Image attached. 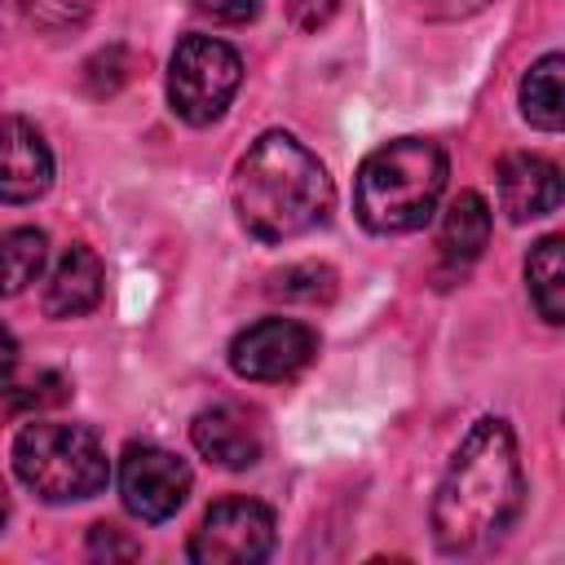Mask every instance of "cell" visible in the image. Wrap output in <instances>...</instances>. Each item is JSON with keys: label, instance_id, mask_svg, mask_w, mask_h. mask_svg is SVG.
<instances>
[{"label": "cell", "instance_id": "1", "mask_svg": "<svg viewBox=\"0 0 565 565\" xmlns=\"http://www.w3.org/2000/svg\"><path fill=\"white\" fill-rule=\"evenodd\" d=\"M525 499V477L516 459V437L503 419L486 415L459 441L437 494H433V539L450 556L481 552L503 539Z\"/></svg>", "mask_w": 565, "mask_h": 565}, {"label": "cell", "instance_id": "2", "mask_svg": "<svg viewBox=\"0 0 565 565\" xmlns=\"http://www.w3.org/2000/svg\"><path fill=\"white\" fill-rule=\"evenodd\" d=\"M335 190L327 168L291 132H260L234 172V207L252 238L287 243L331 216Z\"/></svg>", "mask_w": 565, "mask_h": 565}, {"label": "cell", "instance_id": "3", "mask_svg": "<svg viewBox=\"0 0 565 565\" xmlns=\"http://www.w3.org/2000/svg\"><path fill=\"white\" fill-rule=\"evenodd\" d=\"M446 190V150L428 137H397L375 146L353 181L358 221L371 234L424 230Z\"/></svg>", "mask_w": 565, "mask_h": 565}, {"label": "cell", "instance_id": "4", "mask_svg": "<svg viewBox=\"0 0 565 565\" xmlns=\"http://www.w3.org/2000/svg\"><path fill=\"white\" fill-rule=\"evenodd\" d=\"M13 472L44 503H75V499H93L106 490L110 459L93 428L62 424V419H35L13 441Z\"/></svg>", "mask_w": 565, "mask_h": 565}, {"label": "cell", "instance_id": "5", "mask_svg": "<svg viewBox=\"0 0 565 565\" xmlns=\"http://www.w3.org/2000/svg\"><path fill=\"white\" fill-rule=\"evenodd\" d=\"M243 84V57L212 35H185L168 62V102L172 115L203 128L225 115Z\"/></svg>", "mask_w": 565, "mask_h": 565}, {"label": "cell", "instance_id": "6", "mask_svg": "<svg viewBox=\"0 0 565 565\" xmlns=\"http://www.w3.org/2000/svg\"><path fill=\"white\" fill-rule=\"evenodd\" d=\"M274 552V512L260 499H221L190 534V561L199 565H252Z\"/></svg>", "mask_w": 565, "mask_h": 565}, {"label": "cell", "instance_id": "7", "mask_svg": "<svg viewBox=\"0 0 565 565\" xmlns=\"http://www.w3.org/2000/svg\"><path fill=\"white\" fill-rule=\"evenodd\" d=\"M318 353V335L296 318H260L243 327L230 344V366L243 380L274 384L300 375Z\"/></svg>", "mask_w": 565, "mask_h": 565}, {"label": "cell", "instance_id": "8", "mask_svg": "<svg viewBox=\"0 0 565 565\" xmlns=\"http://www.w3.org/2000/svg\"><path fill=\"white\" fill-rule=\"evenodd\" d=\"M190 468L163 446H128L119 459V494L124 508L141 521H168L190 499Z\"/></svg>", "mask_w": 565, "mask_h": 565}, {"label": "cell", "instance_id": "9", "mask_svg": "<svg viewBox=\"0 0 565 565\" xmlns=\"http://www.w3.org/2000/svg\"><path fill=\"white\" fill-rule=\"evenodd\" d=\"M53 185V154L35 124L0 115V203H35Z\"/></svg>", "mask_w": 565, "mask_h": 565}, {"label": "cell", "instance_id": "10", "mask_svg": "<svg viewBox=\"0 0 565 565\" xmlns=\"http://www.w3.org/2000/svg\"><path fill=\"white\" fill-rule=\"evenodd\" d=\"M499 207L508 221H534L561 207V168L543 154H503L494 168Z\"/></svg>", "mask_w": 565, "mask_h": 565}, {"label": "cell", "instance_id": "11", "mask_svg": "<svg viewBox=\"0 0 565 565\" xmlns=\"http://www.w3.org/2000/svg\"><path fill=\"white\" fill-rule=\"evenodd\" d=\"M102 282H106V274H102L97 252L84 243H71L53 260L44 291H40V305L49 318H79L102 300Z\"/></svg>", "mask_w": 565, "mask_h": 565}, {"label": "cell", "instance_id": "12", "mask_svg": "<svg viewBox=\"0 0 565 565\" xmlns=\"http://www.w3.org/2000/svg\"><path fill=\"white\" fill-rule=\"evenodd\" d=\"M190 437H194V450L203 459H212L216 468H252L260 459V433L256 424L247 419V411L230 406V402H216L207 411L194 415L190 424Z\"/></svg>", "mask_w": 565, "mask_h": 565}, {"label": "cell", "instance_id": "13", "mask_svg": "<svg viewBox=\"0 0 565 565\" xmlns=\"http://www.w3.org/2000/svg\"><path fill=\"white\" fill-rule=\"evenodd\" d=\"M490 243V207L477 190H463L446 203L441 225H437V247L446 265H472Z\"/></svg>", "mask_w": 565, "mask_h": 565}, {"label": "cell", "instance_id": "14", "mask_svg": "<svg viewBox=\"0 0 565 565\" xmlns=\"http://www.w3.org/2000/svg\"><path fill=\"white\" fill-rule=\"evenodd\" d=\"M561 71H565V57L561 53H547L539 57L525 79H521V115L543 128V132H556L565 124V88H561Z\"/></svg>", "mask_w": 565, "mask_h": 565}, {"label": "cell", "instance_id": "15", "mask_svg": "<svg viewBox=\"0 0 565 565\" xmlns=\"http://www.w3.org/2000/svg\"><path fill=\"white\" fill-rule=\"evenodd\" d=\"M525 282H530V300L547 322L565 318V238L547 234L530 260H525Z\"/></svg>", "mask_w": 565, "mask_h": 565}, {"label": "cell", "instance_id": "16", "mask_svg": "<svg viewBox=\"0 0 565 565\" xmlns=\"http://www.w3.org/2000/svg\"><path fill=\"white\" fill-rule=\"evenodd\" d=\"M44 256H49V243L40 230L31 225L0 230V296H18L22 287H31L44 269Z\"/></svg>", "mask_w": 565, "mask_h": 565}, {"label": "cell", "instance_id": "17", "mask_svg": "<svg viewBox=\"0 0 565 565\" xmlns=\"http://www.w3.org/2000/svg\"><path fill=\"white\" fill-rule=\"evenodd\" d=\"M274 296H300V300H327L335 291V274L322 269V265H296V269H282L269 287Z\"/></svg>", "mask_w": 565, "mask_h": 565}, {"label": "cell", "instance_id": "18", "mask_svg": "<svg viewBox=\"0 0 565 565\" xmlns=\"http://www.w3.org/2000/svg\"><path fill=\"white\" fill-rule=\"evenodd\" d=\"M203 13H212L216 22H247V18H256V9H260V0H194Z\"/></svg>", "mask_w": 565, "mask_h": 565}, {"label": "cell", "instance_id": "19", "mask_svg": "<svg viewBox=\"0 0 565 565\" xmlns=\"http://www.w3.org/2000/svg\"><path fill=\"white\" fill-rule=\"evenodd\" d=\"M88 547H93V556H137V543H128V539H119V530L115 525H93V539H88Z\"/></svg>", "mask_w": 565, "mask_h": 565}, {"label": "cell", "instance_id": "20", "mask_svg": "<svg viewBox=\"0 0 565 565\" xmlns=\"http://www.w3.org/2000/svg\"><path fill=\"white\" fill-rule=\"evenodd\" d=\"M415 9H424L428 18H468V13H481L490 0H411Z\"/></svg>", "mask_w": 565, "mask_h": 565}, {"label": "cell", "instance_id": "21", "mask_svg": "<svg viewBox=\"0 0 565 565\" xmlns=\"http://www.w3.org/2000/svg\"><path fill=\"white\" fill-rule=\"evenodd\" d=\"M13 380H18V340H13V331L0 322V397L13 388Z\"/></svg>", "mask_w": 565, "mask_h": 565}, {"label": "cell", "instance_id": "22", "mask_svg": "<svg viewBox=\"0 0 565 565\" xmlns=\"http://www.w3.org/2000/svg\"><path fill=\"white\" fill-rule=\"evenodd\" d=\"M291 9H296V22L300 26H318V22H327L331 0H291Z\"/></svg>", "mask_w": 565, "mask_h": 565}, {"label": "cell", "instance_id": "23", "mask_svg": "<svg viewBox=\"0 0 565 565\" xmlns=\"http://www.w3.org/2000/svg\"><path fill=\"white\" fill-rule=\"evenodd\" d=\"M4 521H9V494H4V486H0V530H4Z\"/></svg>", "mask_w": 565, "mask_h": 565}]
</instances>
